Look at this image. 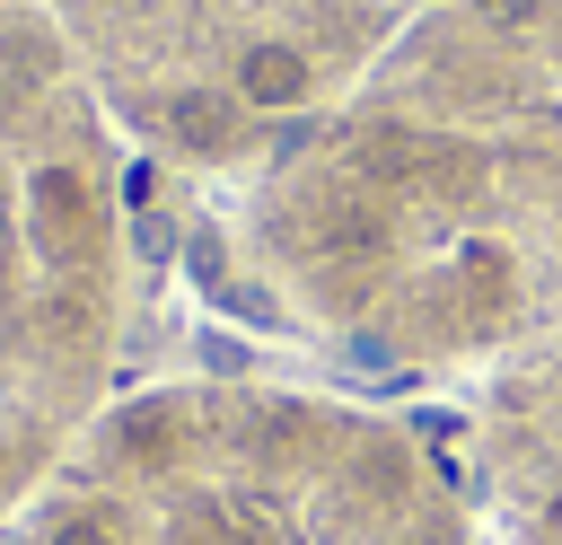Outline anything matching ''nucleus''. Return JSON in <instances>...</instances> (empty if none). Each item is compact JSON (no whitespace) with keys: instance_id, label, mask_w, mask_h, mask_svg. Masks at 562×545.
Listing matches in <instances>:
<instances>
[{"instance_id":"nucleus-5","label":"nucleus","mask_w":562,"mask_h":545,"mask_svg":"<svg viewBox=\"0 0 562 545\" xmlns=\"http://www.w3.org/2000/svg\"><path fill=\"white\" fill-rule=\"evenodd\" d=\"M457 466L492 545H562V316L465 387Z\"/></svg>"},{"instance_id":"nucleus-3","label":"nucleus","mask_w":562,"mask_h":545,"mask_svg":"<svg viewBox=\"0 0 562 545\" xmlns=\"http://www.w3.org/2000/svg\"><path fill=\"white\" fill-rule=\"evenodd\" d=\"M53 0H0V527L123 396L132 185Z\"/></svg>"},{"instance_id":"nucleus-4","label":"nucleus","mask_w":562,"mask_h":545,"mask_svg":"<svg viewBox=\"0 0 562 545\" xmlns=\"http://www.w3.org/2000/svg\"><path fill=\"white\" fill-rule=\"evenodd\" d=\"M123 141L184 176L228 185L272 141L360 88L395 35L448 0H53Z\"/></svg>"},{"instance_id":"nucleus-1","label":"nucleus","mask_w":562,"mask_h":545,"mask_svg":"<svg viewBox=\"0 0 562 545\" xmlns=\"http://www.w3.org/2000/svg\"><path fill=\"white\" fill-rule=\"evenodd\" d=\"M193 272L334 387H474L562 316V70L483 0L430 9L316 123L193 185Z\"/></svg>"},{"instance_id":"nucleus-2","label":"nucleus","mask_w":562,"mask_h":545,"mask_svg":"<svg viewBox=\"0 0 562 545\" xmlns=\"http://www.w3.org/2000/svg\"><path fill=\"white\" fill-rule=\"evenodd\" d=\"M0 545H492L457 448L386 396L272 369L123 387Z\"/></svg>"}]
</instances>
